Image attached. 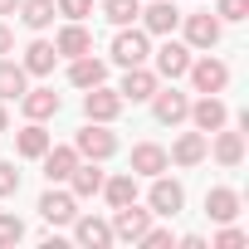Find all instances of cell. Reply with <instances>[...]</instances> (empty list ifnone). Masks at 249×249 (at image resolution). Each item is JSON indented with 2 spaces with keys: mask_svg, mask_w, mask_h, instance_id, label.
Returning <instances> with one entry per match:
<instances>
[{
  "mask_svg": "<svg viewBox=\"0 0 249 249\" xmlns=\"http://www.w3.org/2000/svg\"><path fill=\"white\" fill-rule=\"evenodd\" d=\"M25 64H15V59H5L0 54V103H15L20 93H25Z\"/></svg>",
  "mask_w": 249,
  "mask_h": 249,
  "instance_id": "cell-23",
  "label": "cell"
},
{
  "mask_svg": "<svg viewBox=\"0 0 249 249\" xmlns=\"http://www.w3.org/2000/svg\"><path fill=\"white\" fill-rule=\"evenodd\" d=\"M181 25H186V44L191 49H215L220 44V20L215 15H181Z\"/></svg>",
  "mask_w": 249,
  "mask_h": 249,
  "instance_id": "cell-10",
  "label": "cell"
},
{
  "mask_svg": "<svg viewBox=\"0 0 249 249\" xmlns=\"http://www.w3.org/2000/svg\"><path fill=\"white\" fill-rule=\"evenodd\" d=\"M10 49H15V35H10V25H5V20H0V54H10Z\"/></svg>",
  "mask_w": 249,
  "mask_h": 249,
  "instance_id": "cell-35",
  "label": "cell"
},
{
  "mask_svg": "<svg viewBox=\"0 0 249 249\" xmlns=\"http://www.w3.org/2000/svg\"><path fill=\"white\" fill-rule=\"evenodd\" d=\"M54 10L69 20H83V15H93V0H54Z\"/></svg>",
  "mask_w": 249,
  "mask_h": 249,
  "instance_id": "cell-32",
  "label": "cell"
},
{
  "mask_svg": "<svg viewBox=\"0 0 249 249\" xmlns=\"http://www.w3.org/2000/svg\"><path fill=\"white\" fill-rule=\"evenodd\" d=\"M98 196H107V205L117 210V205H132L137 200V176L132 171H122V176H103V191Z\"/></svg>",
  "mask_w": 249,
  "mask_h": 249,
  "instance_id": "cell-22",
  "label": "cell"
},
{
  "mask_svg": "<svg viewBox=\"0 0 249 249\" xmlns=\"http://www.w3.org/2000/svg\"><path fill=\"white\" fill-rule=\"evenodd\" d=\"M147 205H152V215H181V205H186V191H181V181H166V176H152V196H147Z\"/></svg>",
  "mask_w": 249,
  "mask_h": 249,
  "instance_id": "cell-5",
  "label": "cell"
},
{
  "mask_svg": "<svg viewBox=\"0 0 249 249\" xmlns=\"http://www.w3.org/2000/svg\"><path fill=\"white\" fill-rule=\"evenodd\" d=\"M186 69H191V44L166 39V44L157 49V73H161V78H186Z\"/></svg>",
  "mask_w": 249,
  "mask_h": 249,
  "instance_id": "cell-14",
  "label": "cell"
},
{
  "mask_svg": "<svg viewBox=\"0 0 249 249\" xmlns=\"http://www.w3.org/2000/svg\"><path fill=\"white\" fill-rule=\"evenodd\" d=\"M205 215H210L215 225H230V220L239 215V196H234L230 186H215V191L205 196Z\"/></svg>",
  "mask_w": 249,
  "mask_h": 249,
  "instance_id": "cell-21",
  "label": "cell"
},
{
  "mask_svg": "<svg viewBox=\"0 0 249 249\" xmlns=\"http://www.w3.org/2000/svg\"><path fill=\"white\" fill-rule=\"evenodd\" d=\"M39 161H44V176H49V186H64V181L73 176V166H78L83 157H78L73 147H54V142H49V152H44Z\"/></svg>",
  "mask_w": 249,
  "mask_h": 249,
  "instance_id": "cell-11",
  "label": "cell"
},
{
  "mask_svg": "<svg viewBox=\"0 0 249 249\" xmlns=\"http://www.w3.org/2000/svg\"><path fill=\"white\" fill-rule=\"evenodd\" d=\"M73 152L88 157V161H107V157L117 152V137L107 132V122H88V127L73 137Z\"/></svg>",
  "mask_w": 249,
  "mask_h": 249,
  "instance_id": "cell-2",
  "label": "cell"
},
{
  "mask_svg": "<svg viewBox=\"0 0 249 249\" xmlns=\"http://www.w3.org/2000/svg\"><path fill=\"white\" fill-rule=\"evenodd\" d=\"M20 10V0H0V15H15Z\"/></svg>",
  "mask_w": 249,
  "mask_h": 249,
  "instance_id": "cell-36",
  "label": "cell"
},
{
  "mask_svg": "<svg viewBox=\"0 0 249 249\" xmlns=\"http://www.w3.org/2000/svg\"><path fill=\"white\" fill-rule=\"evenodd\" d=\"M112 59H117L122 69H132V64H147V59H152V39H147V30L117 25V39H112Z\"/></svg>",
  "mask_w": 249,
  "mask_h": 249,
  "instance_id": "cell-1",
  "label": "cell"
},
{
  "mask_svg": "<svg viewBox=\"0 0 249 249\" xmlns=\"http://www.w3.org/2000/svg\"><path fill=\"white\" fill-rule=\"evenodd\" d=\"M103 78H107V64H103V59H93V49H88V54H78V59L69 64V83H73V88H98Z\"/></svg>",
  "mask_w": 249,
  "mask_h": 249,
  "instance_id": "cell-18",
  "label": "cell"
},
{
  "mask_svg": "<svg viewBox=\"0 0 249 249\" xmlns=\"http://www.w3.org/2000/svg\"><path fill=\"white\" fill-rule=\"evenodd\" d=\"M39 215H44L49 225H73V215H78V196H73V191L49 186V191L39 196Z\"/></svg>",
  "mask_w": 249,
  "mask_h": 249,
  "instance_id": "cell-6",
  "label": "cell"
},
{
  "mask_svg": "<svg viewBox=\"0 0 249 249\" xmlns=\"http://www.w3.org/2000/svg\"><path fill=\"white\" fill-rule=\"evenodd\" d=\"M215 249H244V230H220L215 234Z\"/></svg>",
  "mask_w": 249,
  "mask_h": 249,
  "instance_id": "cell-34",
  "label": "cell"
},
{
  "mask_svg": "<svg viewBox=\"0 0 249 249\" xmlns=\"http://www.w3.org/2000/svg\"><path fill=\"white\" fill-rule=\"evenodd\" d=\"M73 239L88 244V249H107L112 244V225L98 220V215H73Z\"/></svg>",
  "mask_w": 249,
  "mask_h": 249,
  "instance_id": "cell-17",
  "label": "cell"
},
{
  "mask_svg": "<svg viewBox=\"0 0 249 249\" xmlns=\"http://www.w3.org/2000/svg\"><path fill=\"white\" fill-rule=\"evenodd\" d=\"M15 152H20V157H30V161H39V157L49 152V132H44V122H30V127H20Z\"/></svg>",
  "mask_w": 249,
  "mask_h": 249,
  "instance_id": "cell-24",
  "label": "cell"
},
{
  "mask_svg": "<svg viewBox=\"0 0 249 249\" xmlns=\"http://www.w3.org/2000/svg\"><path fill=\"white\" fill-rule=\"evenodd\" d=\"M117 93H122V103H147V98L157 93V73H152L147 64H132V69H127V78H122V88H117Z\"/></svg>",
  "mask_w": 249,
  "mask_h": 249,
  "instance_id": "cell-12",
  "label": "cell"
},
{
  "mask_svg": "<svg viewBox=\"0 0 249 249\" xmlns=\"http://www.w3.org/2000/svg\"><path fill=\"white\" fill-rule=\"evenodd\" d=\"M54 0H20V20L30 25V30H49L54 25Z\"/></svg>",
  "mask_w": 249,
  "mask_h": 249,
  "instance_id": "cell-27",
  "label": "cell"
},
{
  "mask_svg": "<svg viewBox=\"0 0 249 249\" xmlns=\"http://www.w3.org/2000/svg\"><path fill=\"white\" fill-rule=\"evenodd\" d=\"M142 15V0H103V20L107 25H132Z\"/></svg>",
  "mask_w": 249,
  "mask_h": 249,
  "instance_id": "cell-29",
  "label": "cell"
},
{
  "mask_svg": "<svg viewBox=\"0 0 249 249\" xmlns=\"http://www.w3.org/2000/svg\"><path fill=\"white\" fill-rule=\"evenodd\" d=\"M186 117L196 122V132H205V137H210V132H220L225 122H230V107H225L215 93H205L200 103H191V112H186Z\"/></svg>",
  "mask_w": 249,
  "mask_h": 249,
  "instance_id": "cell-8",
  "label": "cell"
},
{
  "mask_svg": "<svg viewBox=\"0 0 249 249\" xmlns=\"http://www.w3.org/2000/svg\"><path fill=\"white\" fill-rule=\"evenodd\" d=\"M166 166H171L166 147H157V142H137L132 147V176H161Z\"/></svg>",
  "mask_w": 249,
  "mask_h": 249,
  "instance_id": "cell-16",
  "label": "cell"
},
{
  "mask_svg": "<svg viewBox=\"0 0 249 249\" xmlns=\"http://www.w3.org/2000/svg\"><path fill=\"white\" fill-rule=\"evenodd\" d=\"M215 161L220 166H239L244 161V132H215Z\"/></svg>",
  "mask_w": 249,
  "mask_h": 249,
  "instance_id": "cell-26",
  "label": "cell"
},
{
  "mask_svg": "<svg viewBox=\"0 0 249 249\" xmlns=\"http://www.w3.org/2000/svg\"><path fill=\"white\" fill-rule=\"evenodd\" d=\"M147 225H152V210H137V200H132V205H117V215H112V239L137 244V239L147 234Z\"/></svg>",
  "mask_w": 249,
  "mask_h": 249,
  "instance_id": "cell-7",
  "label": "cell"
},
{
  "mask_svg": "<svg viewBox=\"0 0 249 249\" xmlns=\"http://www.w3.org/2000/svg\"><path fill=\"white\" fill-rule=\"evenodd\" d=\"M54 59H59V49L49 44V39H35L30 49H25V73H54Z\"/></svg>",
  "mask_w": 249,
  "mask_h": 249,
  "instance_id": "cell-25",
  "label": "cell"
},
{
  "mask_svg": "<svg viewBox=\"0 0 249 249\" xmlns=\"http://www.w3.org/2000/svg\"><path fill=\"white\" fill-rule=\"evenodd\" d=\"M20 191V171H15V161H0V196H15Z\"/></svg>",
  "mask_w": 249,
  "mask_h": 249,
  "instance_id": "cell-33",
  "label": "cell"
},
{
  "mask_svg": "<svg viewBox=\"0 0 249 249\" xmlns=\"http://www.w3.org/2000/svg\"><path fill=\"white\" fill-rule=\"evenodd\" d=\"M191 83H196V93H225V83H230V69L220 64V59H191Z\"/></svg>",
  "mask_w": 249,
  "mask_h": 249,
  "instance_id": "cell-4",
  "label": "cell"
},
{
  "mask_svg": "<svg viewBox=\"0 0 249 249\" xmlns=\"http://www.w3.org/2000/svg\"><path fill=\"white\" fill-rule=\"evenodd\" d=\"M54 49H59V54H69V59H78V54H88V49H93V35L83 30V20H69V25L59 30Z\"/></svg>",
  "mask_w": 249,
  "mask_h": 249,
  "instance_id": "cell-20",
  "label": "cell"
},
{
  "mask_svg": "<svg viewBox=\"0 0 249 249\" xmlns=\"http://www.w3.org/2000/svg\"><path fill=\"white\" fill-rule=\"evenodd\" d=\"M117 112H122V93L117 88H103V83L98 88H83V117L88 122H112Z\"/></svg>",
  "mask_w": 249,
  "mask_h": 249,
  "instance_id": "cell-3",
  "label": "cell"
},
{
  "mask_svg": "<svg viewBox=\"0 0 249 249\" xmlns=\"http://www.w3.org/2000/svg\"><path fill=\"white\" fill-rule=\"evenodd\" d=\"M147 103H152L157 122H166V127H176V122H186V112H191V98H186V93H176V88H166V93L157 88V93H152Z\"/></svg>",
  "mask_w": 249,
  "mask_h": 249,
  "instance_id": "cell-9",
  "label": "cell"
},
{
  "mask_svg": "<svg viewBox=\"0 0 249 249\" xmlns=\"http://www.w3.org/2000/svg\"><path fill=\"white\" fill-rule=\"evenodd\" d=\"M20 239H25V220L0 210V249H10V244H20Z\"/></svg>",
  "mask_w": 249,
  "mask_h": 249,
  "instance_id": "cell-30",
  "label": "cell"
},
{
  "mask_svg": "<svg viewBox=\"0 0 249 249\" xmlns=\"http://www.w3.org/2000/svg\"><path fill=\"white\" fill-rule=\"evenodd\" d=\"M10 127V112H5V103H0V132H5Z\"/></svg>",
  "mask_w": 249,
  "mask_h": 249,
  "instance_id": "cell-37",
  "label": "cell"
},
{
  "mask_svg": "<svg viewBox=\"0 0 249 249\" xmlns=\"http://www.w3.org/2000/svg\"><path fill=\"white\" fill-rule=\"evenodd\" d=\"M215 20H230V25L249 20V0H220V5H215Z\"/></svg>",
  "mask_w": 249,
  "mask_h": 249,
  "instance_id": "cell-31",
  "label": "cell"
},
{
  "mask_svg": "<svg viewBox=\"0 0 249 249\" xmlns=\"http://www.w3.org/2000/svg\"><path fill=\"white\" fill-rule=\"evenodd\" d=\"M205 152H210V137H205V132H181V137H176V147H171L166 157H171L176 166H200V161H205Z\"/></svg>",
  "mask_w": 249,
  "mask_h": 249,
  "instance_id": "cell-15",
  "label": "cell"
},
{
  "mask_svg": "<svg viewBox=\"0 0 249 249\" xmlns=\"http://www.w3.org/2000/svg\"><path fill=\"white\" fill-rule=\"evenodd\" d=\"M69 186H73V196H78V200H83V196H98V191H103V171L78 161V166H73V176H69Z\"/></svg>",
  "mask_w": 249,
  "mask_h": 249,
  "instance_id": "cell-28",
  "label": "cell"
},
{
  "mask_svg": "<svg viewBox=\"0 0 249 249\" xmlns=\"http://www.w3.org/2000/svg\"><path fill=\"white\" fill-rule=\"evenodd\" d=\"M137 20H142V30H147V35H171V30L181 25V10L171 5V0H152V5H147Z\"/></svg>",
  "mask_w": 249,
  "mask_h": 249,
  "instance_id": "cell-13",
  "label": "cell"
},
{
  "mask_svg": "<svg viewBox=\"0 0 249 249\" xmlns=\"http://www.w3.org/2000/svg\"><path fill=\"white\" fill-rule=\"evenodd\" d=\"M20 107H25L30 122H44V117L59 112V93H54V88H25V93H20Z\"/></svg>",
  "mask_w": 249,
  "mask_h": 249,
  "instance_id": "cell-19",
  "label": "cell"
}]
</instances>
